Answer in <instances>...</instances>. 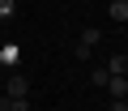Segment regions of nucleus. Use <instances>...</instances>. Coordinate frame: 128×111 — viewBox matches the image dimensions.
<instances>
[{"label":"nucleus","mask_w":128,"mask_h":111,"mask_svg":"<svg viewBox=\"0 0 128 111\" xmlns=\"http://www.w3.org/2000/svg\"><path fill=\"white\" fill-rule=\"evenodd\" d=\"M26 90H30V81H26L22 73H13V77H9V86H4V94H9V98H26Z\"/></svg>","instance_id":"nucleus-1"},{"label":"nucleus","mask_w":128,"mask_h":111,"mask_svg":"<svg viewBox=\"0 0 128 111\" xmlns=\"http://www.w3.org/2000/svg\"><path fill=\"white\" fill-rule=\"evenodd\" d=\"M17 60H22V47L17 43H4V47H0V64H4V68H17Z\"/></svg>","instance_id":"nucleus-2"},{"label":"nucleus","mask_w":128,"mask_h":111,"mask_svg":"<svg viewBox=\"0 0 128 111\" xmlns=\"http://www.w3.org/2000/svg\"><path fill=\"white\" fill-rule=\"evenodd\" d=\"M0 111H30V98H9V94H0Z\"/></svg>","instance_id":"nucleus-3"},{"label":"nucleus","mask_w":128,"mask_h":111,"mask_svg":"<svg viewBox=\"0 0 128 111\" xmlns=\"http://www.w3.org/2000/svg\"><path fill=\"white\" fill-rule=\"evenodd\" d=\"M98 38H102V30H94V26H86V30H81V47H86V51H94V47H98Z\"/></svg>","instance_id":"nucleus-4"},{"label":"nucleus","mask_w":128,"mask_h":111,"mask_svg":"<svg viewBox=\"0 0 128 111\" xmlns=\"http://www.w3.org/2000/svg\"><path fill=\"white\" fill-rule=\"evenodd\" d=\"M111 86V98H128V77H107Z\"/></svg>","instance_id":"nucleus-5"},{"label":"nucleus","mask_w":128,"mask_h":111,"mask_svg":"<svg viewBox=\"0 0 128 111\" xmlns=\"http://www.w3.org/2000/svg\"><path fill=\"white\" fill-rule=\"evenodd\" d=\"M111 77H124L128 73V56H111V68H107Z\"/></svg>","instance_id":"nucleus-6"},{"label":"nucleus","mask_w":128,"mask_h":111,"mask_svg":"<svg viewBox=\"0 0 128 111\" xmlns=\"http://www.w3.org/2000/svg\"><path fill=\"white\" fill-rule=\"evenodd\" d=\"M111 17L115 22H128V4H124V0H111Z\"/></svg>","instance_id":"nucleus-7"},{"label":"nucleus","mask_w":128,"mask_h":111,"mask_svg":"<svg viewBox=\"0 0 128 111\" xmlns=\"http://www.w3.org/2000/svg\"><path fill=\"white\" fill-rule=\"evenodd\" d=\"M13 13H17V0H0V22H9Z\"/></svg>","instance_id":"nucleus-8"},{"label":"nucleus","mask_w":128,"mask_h":111,"mask_svg":"<svg viewBox=\"0 0 128 111\" xmlns=\"http://www.w3.org/2000/svg\"><path fill=\"white\" fill-rule=\"evenodd\" d=\"M107 77H111L107 68H94V73H90V81H94V86H107Z\"/></svg>","instance_id":"nucleus-9"},{"label":"nucleus","mask_w":128,"mask_h":111,"mask_svg":"<svg viewBox=\"0 0 128 111\" xmlns=\"http://www.w3.org/2000/svg\"><path fill=\"white\" fill-rule=\"evenodd\" d=\"M124 4H128V0H124Z\"/></svg>","instance_id":"nucleus-10"}]
</instances>
